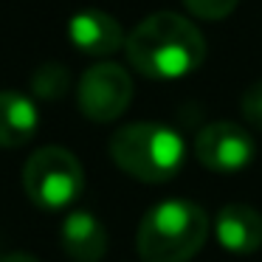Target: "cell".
Wrapping results in <instances>:
<instances>
[{
  "label": "cell",
  "mask_w": 262,
  "mask_h": 262,
  "mask_svg": "<svg viewBox=\"0 0 262 262\" xmlns=\"http://www.w3.org/2000/svg\"><path fill=\"white\" fill-rule=\"evenodd\" d=\"M130 65L149 79H183L206 59V40L194 23L175 12H155L127 34Z\"/></svg>",
  "instance_id": "obj_1"
},
{
  "label": "cell",
  "mask_w": 262,
  "mask_h": 262,
  "mask_svg": "<svg viewBox=\"0 0 262 262\" xmlns=\"http://www.w3.org/2000/svg\"><path fill=\"white\" fill-rule=\"evenodd\" d=\"M209 228V214L194 200H161L138 223V256L144 262H189L206 245Z\"/></svg>",
  "instance_id": "obj_2"
},
{
  "label": "cell",
  "mask_w": 262,
  "mask_h": 262,
  "mask_svg": "<svg viewBox=\"0 0 262 262\" xmlns=\"http://www.w3.org/2000/svg\"><path fill=\"white\" fill-rule=\"evenodd\" d=\"M110 158L141 183H166L181 172L186 144L181 133L158 121H136L110 136Z\"/></svg>",
  "instance_id": "obj_3"
},
{
  "label": "cell",
  "mask_w": 262,
  "mask_h": 262,
  "mask_svg": "<svg viewBox=\"0 0 262 262\" xmlns=\"http://www.w3.org/2000/svg\"><path fill=\"white\" fill-rule=\"evenodd\" d=\"M23 189L40 209L59 211L74 206L85 192V169L65 147H42L26 161Z\"/></svg>",
  "instance_id": "obj_4"
},
{
  "label": "cell",
  "mask_w": 262,
  "mask_h": 262,
  "mask_svg": "<svg viewBox=\"0 0 262 262\" xmlns=\"http://www.w3.org/2000/svg\"><path fill=\"white\" fill-rule=\"evenodd\" d=\"M133 102V79L127 68L116 62H99L82 74L76 104L82 116L96 124H110L121 119Z\"/></svg>",
  "instance_id": "obj_5"
},
{
  "label": "cell",
  "mask_w": 262,
  "mask_h": 262,
  "mask_svg": "<svg viewBox=\"0 0 262 262\" xmlns=\"http://www.w3.org/2000/svg\"><path fill=\"white\" fill-rule=\"evenodd\" d=\"M256 144L234 121H211L194 136V158L211 172H239L254 161Z\"/></svg>",
  "instance_id": "obj_6"
},
{
  "label": "cell",
  "mask_w": 262,
  "mask_h": 262,
  "mask_svg": "<svg viewBox=\"0 0 262 262\" xmlns=\"http://www.w3.org/2000/svg\"><path fill=\"white\" fill-rule=\"evenodd\" d=\"M68 40L74 42L76 51L88 54V57H110L124 48L127 37L113 14L102 12V9H85L71 17Z\"/></svg>",
  "instance_id": "obj_7"
},
{
  "label": "cell",
  "mask_w": 262,
  "mask_h": 262,
  "mask_svg": "<svg viewBox=\"0 0 262 262\" xmlns=\"http://www.w3.org/2000/svg\"><path fill=\"white\" fill-rule=\"evenodd\" d=\"M214 237L228 254H256L262 248V214L248 203H226L217 211Z\"/></svg>",
  "instance_id": "obj_8"
},
{
  "label": "cell",
  "mask_w": 262,
  "mask_h": 262,
  "mask_svg": "<svg viewBox=\"0 0 262 262\" xmlns=\"http://www.w3.org/2000/svg\"><path fill=\"white\" fill-rule=\"evenodd\" d=\"M59 243L71 262H99L107 254V228L93 211L76 209L59 228Z\"/></svg>",
  "instance_id": "obj_9"
},
{
  "label": "cell",
  "mask_w": 262,
  "mask_h": 262,
  "mask_svg": "<svg viewBox=\"0 0 262 262\" xmlns=\"http://www.w3.org/2000/svg\"><path fill=\"white\" fill-rule=\"evenodd\" d=\"M40 130V113L31 96L20 91H0V149L29 144Z\"/></svg>",
  "instance_id": "obj_10"
},
{
  "label": "cell",
  "mask_w": 262,
  "mask_h": 262,
  "mask_svg": "<svg viewBox=\"0 0 262 262\" xmlns=\"http://www.w3.org/2000/svg\"><path fill=\"white\" fill-rule=\"evenodd\" d=\"M71 88V74L62 62H46L31 74V93L37 99H46V102H54V99H62Z\"/></svg>",
  "instance_id": "obj_11"
},
{
  "label": "cell",
  "mask_w": 262,
  "mask_h": 262,
  "mask_svg": "<svg viewBox=\"0 0 262 262\" xmlns=\"http://www.w3.org/2000/svg\"><path fill=\"white\" fill-rule=\"evenodd\" d=\"M239 0H183V6L198 20H223L237 9Z\"/></svg>",
  "instance_id": "obj_12"
},
{
  "label": "cell",
  "mask_w": 262,
  "mask_h": 262,
  "mask_svg": "<svg viewBox=\"0 0 262 262\" xmlns=\"http://www.w3.org/2000/svg\"><path fill=\"white\" fill-rule=\"evenodd\" d=\"M239 110H243V119L248 121V124H254L256 130H262V82H254V85L243 93Z\"/></svg>",
  "instance_id": "obj_13"
},
{
  "label": "cell",
  "mask_w": 262,
  "mask_h": 262,
  "mask_svg": "<svg viewBox=\"0 0 262 262\" xmlns=\"http://www.w3.org/2000/svg\"><path fill=\"white\" fill-rule=\"evenodd\" d=\"M0 262H40V259H37V256H31V254H23V251H14V254L0 256Z\"/></svg>",
  "instance_id": "obj_14"
}]
</instances>
